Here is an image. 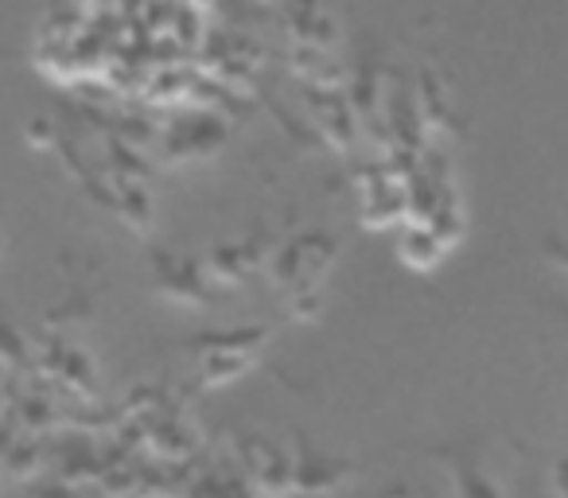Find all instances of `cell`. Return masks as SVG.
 I'll return each instance as SVG.
<instances>
[{"instance_id":"6da1fadb","label":"cell","mask_w":568,"mask_h":498,"mask_svg":"<svg viewBox=\"0 0 568 498\" xmlns=\"http://www.w3.org/2000/svg\"><path fill=\"white\" fill-rule=\"evenodd\" d=\"M452 475H456V495L459 498H498L495 487H490V482L483 479L471 464H459V459H452Z\"/></svg>"}]
</instances>
